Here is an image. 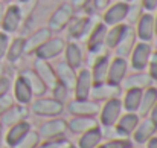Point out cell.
I'll return each mask as SVG.
<instances>
[{
    "label": "cell",
    "instance_id": "1",
    "mask_svg": "<svg viewBox=\"0 0 157 148\" xmlns=\"http://www.w3.org/2000/svg\"><path fill=\"white\" fill-rule=\"evenodd\" d=\"M98 21H99V18L96 15L75 14L64 29V31H67V38L75 40V41H84L86 37L89 35V32L93 29V26Z\"/></svg>",
    "mask_w": 157,
    "mask_h": 148
},
{
    "label": "cell",
    "instance_id": "2",
    "mask_svg": "<svg viewBox=\"0 0 157 148\" xmlns=\"http://www.w3.org/2000/svg\"><path fill=\"white\" fill-rule=\"evenodd\" d=\"M29 111L40 118H56L64 111V104L52 96H37L29 104Z\"/></svg>",
    "mask_w": 157,
    "mask_h": 148
},
{
    "label": "cell",
    "instance_id": "3",
    "mask_svg": "<svg viewBox=\"0 0 157 148\" xmlns=\"http://www.w3.org/2000/svg\"><path fill=\"white\" fill-rule=\"evenodd\" d=\"M76 14V11L73 9V6L69 2H63L59 5H56L51 12L46 26L52 31V34H59L66 29L67 23L70 21V18Z\"/></svg>",
    "mask_w": 157,
    "mask_h": 148
},
{
    "label": "cell",
    "instance_id": "4",
    "mask_svg": "<svg viewBox=\"0 0 157 148\" xmlns=\"http://www.w3.org/2000/svg\"><path fill=\"white\" fill-rule=\"evenodd\" d=\"M23 21H25V11H23L21 5L9 3L5 8V12H3L0 26H2V31L3 32H6V34L11 35V34L18 32V29H21Z\"/></svg>",
    "mask_w": 157,
    "mask_h": 148
},
{
    "label": "cell",
    "instance_id": "5",
    "mask_svg": "<svg viewBox=\"0 0 157 148\" xmlns=\"http://www.w3.org/2000/svg\"><path fill=\"white\" fill-rule=\"evenodd\" d=\"M67 40L61 35H52L46 43H43L38 49L34 52V58H40V60H46V61H52L56 60L63 55L64 48H66Z\"/></svg>",
    "mask_w": 157,
    "mask_h": 148
},
{
    "label": "cell",
    "instance_id": "6",
    "mask_svg": "<svg viewBox=\"0 0 157 148\" xmlns=\"http://www.w3.org/2000/svg\"><path fill=\"white\" fill-rule=\"evenodd\" d=\"M101 108V104L93 101V99H76L72 98L69 99L64 105V110H67V113L70 116H98Z\"/></svg>",
    "mask_w": 157,
    "mask_h": 148
},
{
    "label": "cell",
    "instance_id": "7",
    "mask_svg": "<svg viewBox=\"0 0 157 148\" xmlns=\"http://www.w3.org/2000/svg\"><path fill=\"white\" fill-rule=\"evenodd\" d=\"M124 113L121 98H113L108 99L101 104L99 113H98V122L101 127H111L116 124V121L119 119V116Z\"/></svg>",
    "mask_w": 157,
    "mask_h": 148
},
{
    "label": "cell",
    "instance_id": "8",
    "mask_svg": "<svg viewBox=\"0 0 157 148\" xmlns=\"http://www.w3.org/2000/svg\"><path fill=\"white\" fill-rule=\"evenodd\" d=\"M153 52V43L147 41H137L136 46L133 48L128 60V66L131 70H147L150 56Z\"/></svg>",
    "mask_w": 157,
    "mask_h": 148
},
{
    "label": "cell",
    "instance_id": "9",
    "mask_svg": "<svg viewBox=\"0 0 157 148\" xmlns=\"http://www.w3.org/2000/svg\"><path fill=\"white\" fill-rule=\"evenodd\" d=\"M37 131H38L41 141L64 138L66 133H67V119H63L59 116H56V118H48V121H44L43 124H40V127H38Z\"/></svg>",
    "mask_w": 157,
    "mask_h": 148
},
{
    "label": "cell",
    "instance_id": "10",
    "mask_svg": "<svg viewBox=\"0 0 157 148\" xmlns=\"http://www.w3.org/2000/svg\"><path fill=\"white\" fill-rule=\"evenodd\" d=\"M127 11H128V3L117 0L114 3H110L101 15V21L107 26H114V25H122L125 23L127 18Z\"/></svg>",
    "mask_w": 157,
    "mask_h": 148
},
{
    "label": "cell",
    "instance_id": "11",
    "mask_svg": "<svg viewBox=\"0 0 157 148\" xmlns=\"http://www.w3.org/2000/svg\"><path fill=\"white\" fill-rule=\"evenodd\" d=\"M64 61L72 66L73 69L79 70L81 67H84V58H86V49L82 46L81 41H75V40H69L66 43L64 48Z\"/></svg>",
    "mask_w": 157,
    "mask_h": 148
},
{
    "label": "cell",
    "instance_id": "12",
    "mask_svg": "<svg viewBox=\"0 0 157 148\" xmlns=\"http://www.w3.org/2000/svg\"><path fill=\"white\" fill-rule=\"evenodd\" d=\"M121 95H122V87L121 86L105 81V83H99V84H93L92 86L89 98L99 102V104H102V102L108 101V99L121 98Z\"/></svg>",
    "mask_w": 157,
    "mask_h": 148
},
{
    "label": "cell",
    "instance_id": "13",
    "mask_svg": "<svg viewBox=\"0 0 157 148\" xmlns=\"http://www.w3.org/2000/svg\"><path fill=\"white\" fill-rule=\"evenodd\" d=\"M52 35H53L52 31L46 25L31 31L25 37V52H26V55H34V52L38 49L43 43H46Z\"/></svg>",
    "mask_w": 157,
    "mask_h": 148
},
{
    "label": "cell",
    "instance_id": "14",
    "mask_svg": "<svg viewBox=\"0 0 157 148\" xmlns=\"http://www.w3.org/2000/svg\"><path fill=\"white\" fill-rule=\"evenodd\" d=\"M154 84L156 83L153 81V78L150 76V73L147 70H133L131 73H127L124 81L121 83V87H122V90H128V89L145 90Z\"/></svg>",
    "mask_w": 157,
    "mask_h": 148
},
{
    "label": "cell",
    "instance_id": "15",
    "mask_svg": "<svg viewBox=\"0 0 157 148\" xmlns=\"http://www.w3.org/2000/svg\"><path fill=\"white\" fill-rule=\"evenodd\" d=\"M128 60L114 55L113 58H110L108 63V72H107V81L111 84H117L121 86V83L124 81V78L128 73Z\"/></svg>",
    "mask_w": 157,
    "mask_h": 148
},
{
    "label": "cell",
    "instance_id": "16",
    "mask_svg": "<svg viewBox=\"0 0 157 148\" xmlns=\"http://www.w3.org/2000/svg\"><path fill=\"white\" fill-rule=\"evenodd\" d=\"M137 41L139 40H137V35L134 32V28L130 26V25H125L124 26V31H122V35H121L116 48L113 49L114 50V55L122 56V58H128Z\"/></svg>",
    "mask_w": 157,
    "mask_h": 148
},
{
    "label": "cell",
    "instance_id": "17",
    "mask_svg": "<svg viewBox=\"0 0 157 148\" xmlns=\"http://www.w3.org/2000/svg\"><path fill=\"white\" fill-rule=\"evenodd\" d=\"M93 81H92V75H90V69L89 67H81L76 73V81L73 86V98L76 99H87L90 96V90H92Z\"/></svg>",
    "mask_w": 157,
    "mask_h": 148
},
{
    "label": "cell",
    "instance_id": "18",
    "mask_svg": "<svg viewBox=\"0 0 157 148\" xmlns=\"http://www.w3.org/2000/svg\"><path fill=\"white\" fill-rule=\"evenodd\" d=\"M133 28H134V32L139 41L153 43L156 34H154V15L151 12H145Z\"/></svg>",
    "mask_w": 157,
    "mask_h": 148
},
{
    "label": "cell",
    "instance_id": "19",
    "mask_svg": "<svg viewBox=\"0 0 157 148\" xmlns=\"http://www.w3.org/2000/svg\"><path fill=\"white\" fill-rule=\"evenodd\" d=\"M29 105H21V104H17L14 102L2 116H0V124L2 127H11L14 124H18L21 121H28V116H29Z\"/></svg>",
    "mask_w": 157,
    "mask_h": 148
},
{
    "label": "cell",
    "instance_id": "20",
    "mask_svg": "<svg viewBox=\"0 0 157 148\" xmlns=\"http://www.w3.org/2000/svg\"><path fill=\"white\" fill-rule=\"evenodd\" d=\"M53 69H55V75H56V81L59 84H63L64 87H67L70 92L73 90V86H75V81H76V73L78 70L73 69L72 66H69L64 60H59L53 64Z\"/></svg>",
    "mask_w": 157,
    "mask_h": 148
},
{
    "label": "cell",
    "instance_id": "21",
    "mask_svg": "<svg viewBox=\"0 0 157 148\" xmlns=\"http://www.w3.org/2000/svg\"><path fill=\"white\" fill-rule=\"evenodd\" d=\"M98 127H101V125L95 116H72L67 121V131L78 134V136L89 130L98 128Z\"/></svg>",
    "mask_w": 157,
    "mask_h": 148
},
{
    "label": "cell",
    "instance_id": "22",
    "mask_svg": "<svg viewBox=\"0 0 157 148\" xmlns=\"http://www.w3.org/2000/svg\"><path fill=\"white\" fill-rule=\"evenodd\" d=\"M32 69L37 72V75L41 78V81L46 84V87L51 90L52 87H55L56 81V75H55V69L53 64H51V61L46 60H40V58H34L32 61Z\"/></svg>",
    "mask_w": 157,
    "mask_h": 148
},
{
    "label": "cell",
    "instance_id": "23",
    "mask_svg": "<svg viewBox=\"0 0 157 148\" xmlns=\"http://www.w3.org/2000/svg\"><path fill=\"white\" fill-rule=\"evenodd\" d=\"M156 131H157L156 125L148 118H140L137 127L131 133V139L137 145H145L153 136H156Z\"/></svg>",
    "mask_w": 157,
    "mask_h": 148
},
{
    "label": "cell",
    "instance_id": "24",
    "mask_svg": "<svg viewBox=\"0 0 157 148\" xmlns=\"http://www.w3.org/2000/svg\"><path fill=\"white\" fill-rule=\"evenodd\" d=\"M107 25H104L101 20L93 26V29L89 32V35L86 37V40L82 41L84 49L86 50H92V49H101L105 48L104 41H105V34H107Z\"/></svg>",
    "mask_w": 157,
    "mask_h": 148
},
{
    "label": "cell",
    "instance_id": "25",
    "mask_svg": "<svg viewBox=\"0 0 157 148\" xmlns=\"http://www.w3.org/2000/svg\"><path fill=\"white\" fill-rule=\"evenodd\" d=\"M18 75L28 83V86H29L31 90H32L34 98H37V96H44V95L48 93L49 89L46 87V84L41 81V78L37 75V72H35L32 67H25V69H21Z\"/></svg>",
    "mask_w": 157,
    "mask_h": 148
},
{
    "label": "cell",
    "instance_id": "26",
    "mask_svg": "<svg viewBox=\"0 0 157 148\" xmlns=\"http://www.w3.org/2000/svg\"><path fill=\"white\" fill-rule=\"evenodd\" d=\"M139 121H140V116H139L137 113L124 111V113L119 116V119L116 121L114 127H116V130H117L124 138H128V139H130V138H131V133H133L134 128L137 127Z\"/></svg>",
    "mask_w": 157,
    "mask_h": 148
},
{
    "label": "cell",
    "instance_id": "27",
    "mask_svg": "<svg viewBox=\"0 0 157 148\" xmlns=\"http://www.w3.org/2000/svg\"><path fill=\"white\" fill-rule=\"evenodd\" d=\"M12 98L17 104H21V105H29L34 99V95H32V90L31 87L28 86V83L20 76L17 75L15 81L12 83Z\"/></svg>",
    "mask_w": 157,
    "mask_h": 148
},
{
    "label": "cell",
    "instance_id": "28",
    "mask_svg": "<svg viewBox=\"0 0 157 148\" xmlns=\"http://www.w3.org/2000/svg\"><path fill=\"white\" fill-rule=\"evenodd\" d=\"M31 128H32V125H31L29 121H21L18 124H14V125L8 127V131L5 134V144L9 148H12Z\"/></svg>",
    "mask_w": 157,
    "mask_h": 148
},
{
    "label": "cell",
    "instance_id": "29",
    "mask_svg": "<svg viewBox=\"0 0 157 148\" xmlns=\"http://www.w3.org/2000/svg\"><path fill=\"white\" fill-rule=\"evenodd\" d=\"M142 92L139 89H128V90H122V98H121V104L124 111H133L137 113L139 105H140V99H142Z\"/></svg>",
    "mask_w": 157,
    "mask_h": 148
},
{
    "label": "cell",
    "instance_id": "30",
    "mask_svg": "<svg viewBox=\"0 0 157 148\" xmlns=\"http://www.w3.org/2000/svg\"><path fill=\"white\" fill-rule=\"evenodd\" d=\"M108 63H110V56H108V55H104V56L98 58L92 66H89L93 84H99V83H105V81H107Z\"/></svg>",
    "mask_w": 157,
    "mask_h": 148
},
{
    "label": "cell",
    "instance_id": "31",
    "mask_svg": "<svg viewBox=\"0 0 157 148\" xmlns=\"http://www.w3.org/2000/svg\"><path fill=\"white\" fill-rule=\"evenodd\" d=\"M102 141H104V138H102V130H101V127H98V128H93V130H89V131L79 134L78 142H76V148L99 147Z\"/></svg>",
    "mask_w": 157,
    "mask_h": 148
},
{
    "label": "cell",
    "instance_id": "32",
    "mask_svg": "<svg viewBox=\"0 0 157 148\" xmlns=\"http://www.w3.org/2000/svg\"><path fill=\"white\" fill-rule=\"evenodd\" d=\"M157 104V89L156 86H151L148 89H145L142 92V99H140V105L137 110V115L140 118H147L148 113L151 111V108Z\"/></svg>",
    "mask_w": 157,
    "mask_h": 148
},
{
    "label": "cell",
    "instance_id": "33",
    "mask_svg": "<svg viewBox=\"0 0 157 148\" xmlns=\"http://www.w3.org/2000/svg\"><path fill=\"white\" fill-rule=\"evenodd\" d=\"M23 55H26V52H25V35H18V37H15V38H11L5 58H6L9 63H15V61H18Z\"/></svg>",
    "mask_w": 157,
    "mask_h": 148
},
{
    "label": "cell",
    "instance_id": "34",
    "mask_svg": "<svg viewBox=\"0 0 157 148\" xmlns=\"http://www.w3.org/2000/svg\"><path fill=\"white\" fill-rule=\"evenodd\" d=\"M147 11L144 9L140 0H133L128 3V11H127V18H125V25L134 26L137 23V20L145 14Z\"/></svg>",
    "mask_w": 157,
    "mask_h": 148
},
{
    "label": "cell",
    "instance_id": "35",
    "mask_svg": "<svg viewBox=\"0 0 157 148\" xmlns=\"http://www.w3.org/2000/svg\"><path fill=\"white\" fill-rule=\"evenodd\" d=\"M124 26H125V23H122V25H114V26H108V28H107L104 45L108 50H113L116 48V45H117V41H119V38H121V35H122Z\"/></svg>",
    "mask_w": 157,
    "mask_h": 148
},
{
    "label": "cell",
    "instance_id": "36",
    "mask_svg": "<svg viewBox=\"0 0 157 148\" xmlns=\"http://www.w3.org/2000/svg\"><path fill=\"white\" fill-rule=\"evenodd\" d=\"M40 142H41V138H40L38 131L31 128L12 148H37Z\"/></svg>",
    "mask_w": 157,
    "mask_h": 148
},
{
    "label": "cell",
    "instance_id": "37",
    "mask_svg": "<svg viewBox=\"0 0 157 148\" xmlns=\"http://www.w3.org/2000/svg\"><path fill=\"white\" fill-rule=\"evenodd\" d=\"M51 92H52V98H55L56 101H59V102L64 104V105H66V102L70 99V93H72L67 87H64V86L59 84V83L55 84V87L51 89Z\"/></svg>",
    "mask_w": 157,
    "mask_h": 148
},
{
    "label": "cell",
    "instance_id": "38",
    "mask_svg": "<svg viewBox=\"0 0 157 148\" xmlns=\"http://www.w3.org/2000/svg\"><path fill=\"white\" fill-rule=\"evenodd\" d=\"M72 142L67 138H56V139H48V141H41L37 148H66L69 147Z\"/></svg>",
    "mask_w": 157,
    "mask_h": 148
},
{
    "label": "cell",
    "instance_id": "39",
    "mask_svg": "<svg viewBox=\"0 0 157 148\" xmlns=\"http://www.w3.org/2000/svg\"><path fill=\"white\" fill-rule=\"evenodd\" d=\"M133 145L130 139H105L101 142V148H125Z\"/></svg>",
    "mask_w": 157,
    "mask_h": 148
},
{
    "label": "cell",
    "instance_id": "40",
    "mask_svg": "<svg viewBox=\"0 0 157 148\" xmlns=\"http://www.w3.org/2000/svg\"><path fill=\"white\" fill-rule=\"evenodd\" d=\"M147 72L153 78V81L157 83V50L156 49H153V52H151V56H150V61H148V66H147Z\"/></svg>",
    "mask_w": 157,
    "mask_h": 148
},
{
    "label": "cell",
    "instance_id": "41",
    "mask_svg": "<svg viewBox=\"0 0 157 148\" xmlns=\"http://www.w3.org/2000/svg\"><path fill=\"white\" fill-rule=\"evenodd\" d=\"M11 89H12V80L8 75H2L0 76V96L8 95Z\"/></svg>",
    "mask_w": 157,
    "mask_h": 148
},
{
    "label": "cell",
    "instance_id": "42",
    "mask_svg": "<svg viewBox=\"0 0 157 148\" xmlns=\"http://www.w3.org/2000/svg\"><path fill=\"white\" fill-rule=\"evenodd\" d=\"M9 41H11L9 34L0 31V61L6 56V50H8V46H9Z\"/></svg>",
    "mask_w": 157,
    "mask_h": 148
},
{
    "label": "cell",
    "instance_id": "43",
    "mask_svg": "<svg viewBox=\"0 0 157 148\" xmlns=\"http://www.w3.org/2000/svg\"><path fill=\"white\" fill-rule=\"evenodd\" d=\"M15 101H14V98H12V95H5V96H0V116L14 104Z\"/></svg>",
    "mask_w": 157,
    "mask_h": 148
},
{
    "label": "cell",
    "instance_id": "44",
    "mask_svg": "<svg viewBox=\"0 0 157 148\" xmlns=\"http://www.w3.org/2000/svg\"><path fill=\"white\" fill-rule=\"evenodd\" d=\"M140 3H142V6L147 12L153 14L157 11V0H140Z\"/></svg>",
    "mask_w": 157,
    "mask_h": 148
},
{
    "label": "cell",
    "instance_id": "45",
    "mask_svg": "<svg viewBox=\"0 0 157 148\" xmlns=\"http://www.w3.org/2000/svg\"><path fill=\"white\" fill-rule=\"evenodd\" d=\"M90 2H92V0H69V3L73 6L75 11H82Z\"/></svg>",
    "mask_w": 157,
    "mask_h": 148
},
{
    "label": "cell",
    "instance_id": "46",
    "mask_svg": "<svg viewBox=\"0 0 157 148\" xmlns=\"http://www.w3.org/2000/svg\"><path fill=\"white\" fill-rule=\"evenodd\" d=\"M92 2H93L96 11H104L105 8L111 3V0H92Z\"/></svg>",
    "mask_w": 157,
    "mask_h": 148
},
{
    "label": "cell",
    "instance_id": "47",
    "mask_svg": "<svg viewBox=\"0 0 157 148\" xmlns=\"http://www.w3.org/2000/svg\"><path fill=\"white\" fill-rule=\"evenodd\" d=\"M147 118H148V119H150L154 125H156V128H157V104L153 107V108H151V111L148 113V116H147Z\"/></svg>",
    "mask_w": 157,
    "mask_h": 148
},
{
    "label": "cell",
    "instance_id": "48",
    "mask_svg": "<svg viewBox=\"0 0 157 148\" xmlns=\"http://www.w3.org/2000/svg\"><path fill=\"white\" fill-rule=\"evenodd\" d=\"M145 148H157V136H153V138L145 144Z\"/></svg>",
    "mask_w": 157,
    "mask_h": 148
},
{
    "label": "cell",
    "instance_id": "49",
    "mask_svg": "<svg viewBox=\"0 0 157 148\" xmlns=\"http://www.w3.org/2000/svg\"><path fill=\"white\" fill-rule=\"evenodd\" d=\"M153 15H154V34H156V37H157V11L153 12Z\"/></svg>",
    "mask_w": 157,
    "mask_h": 148
},
{
    "label": "cell",
    "instance_id": "50",
    "mask_svg": "<svg viewBox=\"0 0 157 148\" xmlns=\"http://www.w3.org/2000/svg\"><path fill=\"white\" fill-rule=\"evenodd\" d=\"M17 2H18V5H28V3H31L34 0H17Z\"/></svg>",
    "mask_w": 157,
    "mask_h": 148
},
{
    "label": "cell",
    "instance_id": "51",
    "mask_svg": "<svg viewBox=\"0 0 157 148\" xmlns=\"http://www.w3.org/2000/svg\"><path fill=\"white\" fill-rule=\"evenodd\" d=\"M3 12H5V6L0 3V21H2V17H3Z\"/></svg>",
    "mask_w": 157,
    "mask_h": 148
},
{
    "label": "cell",
    "instance_id": "52",
    "mask_svg": "<svg viewBox=\"0 0 157 148\" xmlns=\"http://www.w3.org/2000/svg\"><path fill=\"white\" fill-rule=\"evenodd\" d=\"M153 45H154V46H153V49L157 50V37H154V40H153Z\"/></svg>",
    "mask_w": 157,
    "mask_h": 148
},
{
    "label": "cell",
    "instance_id": "53",
    "mask_svg": "<svg viewBox=\"0 0 157 148\" xmlns=\"http://www.w3.org/2000/svg\"><path fill=\"white\" fill-rule=\"evenodd\" d=\"M2 2H3V3H12L14 0H2Z\"/></svg>",
    "mask_w": 157,
    "mask_h": 148
},
{
    "label": "cell",
    "instance_id": "54",
    "mask_svg": "<svg viewBox=\"0 0 157 148\" xmlns=\"http://www.w3.org/2000/svg\"><path fill=\"white\" fill-rule=\"evenodd\" d=\"M66 148H76V145H72V144H70L69 147H66Z\"/></svg>",
    "mask_w": 157,
    "mask_h": 148
},
{
    "label": "cell",
    "instance_id": "55",
    "mask_svg": "<svg viewBox=\"0 0 157 148\" xmlns=\"http://www.w3.org/2000/svg\"><path fill=\"white\" fill-rule=\"evenodd\" d=\"M122 2H127V3H130V2H133V0H122Z\"/></svg>",
    "mask_w": 157,
    "mask_h": 148
},
{
    "label": "cell",
    "instance_id": "56",
    "mask_svg": "<svg viewBox=\"0 0 157 148\" xmlns=\"http://www.w3.org/2000/svg\"><path fill=\"white\" fill-rule=\"evenodd\" d=\"M125 148H136V147H133V145H128V147H125Z\"/></svg>",
    "mask_w": 157,
    "mask_h": 148
},
{
    "label": "cell",
    "instance_id": "57",
    "mask_svg": "<svg viewBox=\"0 0 157 148\" xmlns=\"http://www.w3.org/2000/svg\"><path fill=\"white\" fill-rule=\"evenodd\" d=\"M2 128H3V127H2V124H0V133H2Z\"/></svg>",
    "mask_w": 157,
    "mask_h": 148
},
{
    "label": "cell",
    "instance_id": "58",
    "mask_svg": "<svg viewBox=\"0 0 157 148\" xmlns=\"http://www.w3.org/2000/svg\"><path fill=\"white\" fill-rule=\"evenodd\" d=\"M95 148H101V145H99V147H95Z\"/></svg>",
    "mask_w": 157,
    "mask_h": 148
},
{
    "label": "cell",
    "instance_id": "59",
    "mask_svg": "<svg viewBox=\"0 0 157 148\" xmlns=\"http://www.w3.org/2000/svg\"><path fill=\"white\" fill-rule=\"evenodd\" d=\"M156 136H157V131H156Z\"/></svg>",
    "mask_w": 157,
    "mask_h": 148
},
{
    "label": "cell",
    "instance_id": "60",
    "mask_svg": "<svg viewBox=\"0 0 157 148\" xmlns=\"http://www.w3.org/2000/svg\"><path fill=\"white\" fill-rule=\"evenodd\" d=\"M156 89H157V86H156Z\"/></svg>",
    "mask_w": 157,
    "mask_h": 148
}]
</instances>
